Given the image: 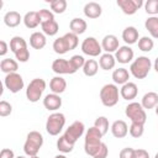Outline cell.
<instances>
[{
	"label": "cell",
	"instance_id": "1",
	"mask_svg": "<svg viewBox=\"0 0 158 158\" xmlns=\"http://www.w3.org/2000/svg\"><path fill=\"white\" fill-rule=\"evenodd\" d=\"M101 138H102V133L95 127H90L88 128L86 133H85V141H84V151L88 156L93 157L98 153V151L101 147Z\"/></svg>",
	"mask_w": 158,
	"mask_h": 158
},
{
	"label": "cell",
	"instance_id": "2",
	"mask_svg": "<svg viewBox=\"0 0 158 158\" xmlns=\"http://www.w3.org/2000/svg\"><path fill=\"white\" fill-rule=\"evenodd\" d=\"M152 68V62L146 56H139L130 65V73L136 79H144Z\"/></svg>",
	"mask_w": 158,
	"mask_h": 158
},
{
	"label": "cell",
	"instance_id": "3",
	"mask_svg": "<svg viewBox=\"0 0 158 158\" xmlns=\"http://www.w3.org/2000/svg\"><path fill=\"white\" fill-rule=\"evenodd\" d=\"M42 144H43V136L38 131H31L26 137V142L23 144V152L30 157H35L40 152Z\"/></svg>",
	"mask_w": 158,
	"mask_h": 158
},
{
	"label": "cell",
	"instance_id": "4",
	"mask_svg": "<svg viewBox=\"0 0 158 158\" xmlns=\"http://www.w3.org/2000/svg\"><path fill=\"white\" fill-rule=\"evenodd\" d=\"M118 88L116 84H105L100 89V100L104 106L112 107L118 102Z\"/></svg>",
	"mask_w": 158,
	"mask_h": 158
},
{
	"label": "cell",
	"instance_id": "5",
	"mask_svg": "<svg viewBox=\"0 0 158 158\" xmlns=\"http://www.w3.org/2000/svg\"><path fill=\"white\" fill-rule=\"evenodd\" d=\"M46 89V81L41 78L32 79L26 89V98L30 102H37Z\"/></svg>",
	"mask_w": 158,
	"mask_h": 158
},
{
	"label": "cell",
	"instance_id": "6",
	"mask_svg": "<svg viewBox=\"0 0 158 158\" xmlns=\"http://www.w3.org/2000/svg\"><path fill=\"white\" fill-rule=\"evenodd\" d=\"M65 125V116L62 112H53L47 117L46 131L51 136H57L60 133Z\"/></svg>",
	"mask_w": 158,
	"mask_h": 158
},
{
	"label": "cell",
	"instance_id": "7",
	"mask_svg": "<svg viewBox=\"0 0 158 158\" xmlns=\"http://www.w3.org/2000/svg\"><path fill=\"white\" fill-rule=\"evenodd\" d=\"M125 114L131 120V122H137V123L144 125V122L147 121L146 110L142 107V105L139 102H136V101L130 102L125 107Z\"/></svg>",
	"mask_w": 158,
	"mask_h": 158
},
{
	"label": "cell",
	"instance_id": "8",
	"mask_svg": "<svg viewBox=\"0 0 158 158\" xmlns=\"http://www.w3.org/2000/svg\"><path fill=\"white\" fill-rule=\"evenodd\" d=\"M101 51H102V47L95 37H86L81 42V52L86 56L98 57V56H101Z\"/></svg>",
	"mask_w": 158,
	"mask_h": 158
},
{
	"label": "cell",
	"instance_id": "9",
	"mask_svg": "<svg viewBox=\"0 0 158 158\" xmlns=\"http://www.w3.org/2000/svg\"><path fill=\"white\" fill-rule=\"evenodd\" d=\"M85 131V126L81 121H74L64 132V137L68 142H70L72 144H75V142L83 136Z\"/></svg>",
	"mask_w": 158,
	"mask_h": 158
},
{
	"label": "cell",
	"instance_id": "10",
	"mask_svg": "<svg viewBox=\"0 0 158 158\" xmlns=\"http://www.w3.org/2000/svg\"><path fill=\"white\" fill-rule=\"evenodd\" d=\"M4 85L6 86V89L10 91V93H19L23 89V79L22 77L19 74V73H10V74H6L5 79H4Z\"/></svg>",
	"mask_w": 158,
	"mask_h": 158
},
{
	"label": "cell",
	"instance_id": "11",
	"mask_svg": "<svg viewBox=\"0 0 158 158\" xmlns=\"http://www.w3.org/2000/svg\"><path fill=\"white\" fill-rule=\"evenodd\" d=\"M52 70L56 74H74L77 70L74 69V67L72 65V63L67 59L63 58H58L54 59L52 63Z\"/></svg>",
	"mask_w": 158,
	"mask_h": 158
},
{
	"label": "cell",
	"instance_id": "12",
	"mask_svg": "<svg viewBox=\"0 0 158 158\" xmlns=\"http://www.w3.org/2000/svg\"><path fill=\"white\" fill-rule=\"evenodd\" d=\"M142 0H117V6L126 15H133L139 7H142Z\"/></svg>",
	"mask_w": 158,
	"mask_h": 158
},
{
	"label": "cell",
	"instance_id": "13",
	"mask_svg": "<svg viewBox=\"0 0 158 158\" xmlns=\"http://www.w3.org/2000/svg\"><path fill=\"white\" fill-rule=\"evenodd\" d=\"M133 49L130 46H121L116 52H115V59L121 63V64H127L133 59Z\"/></svg>",
	"mask_w": 158,
	"mask_h": 158
},
{
	"label": "cell",
	"instance_id": "14",
	"mask_svg": "<svg viewBox=\"0 0 158 158\" xmlns=\"http://www.w3.org/2000/svg\"><path fill=\"white\" fill-rule=\"evenodd\" d=\"M101 47H102V51H105L106 53L116 52L120 48L118 38L115 35H106L101 41Z\"/></svg>",
	"mask_w": 158,
	"mask_h": 158
},
{
	"label": "cell",
	"instance_id": "15",
	"mask_svg": "<svg viewBox=\"0 0 158 158\" xmlns=\"http://www.w3.org/2000/svg\"><path fill=\"white\" fill-rule=\"evenodd\" d=\"M43 106L48 111H56L62 106V98L58 94H47L43 99Z\"/></svg>",
	"mask_w": 158,
	"mask_h": 158
},
{
	"label": "cell",
	"instance_id": "16",
	"mask_svg": "<svg viewBox=\"0 0 158 158\" xmlns=\"http://www.w3.org/2000/svg\"><path fill=\"white\" fill-rule=\"evenodd\" d=\"M138 94V88L135 83L132 81H127L126 84H123L120 89V95L122 99L125 100H133Z\"/></svg>",
	"mask_w": 158,
	"mask_h": 158
},
{
	"label": "cell",
	"instance_id": "17",
	"mask_svg": "<svg viewBox=\"0 0 158 158\" xmlns=\"http://www.w3.org/2000/svg\"><path fill=\"white\" fill-rule=\"evenodd\" d=\"M111 133L116 138H123L128 133V126L123 120H116L111 125Z\"/></svg>",
	"mask_w": 158,
	"mask_h": 158
},
{
	"label": "cell",
	"instance_id": "18",
	"mask_svg": "<svg viewBox=\"0 0 158 158\" xmlns=\"http://www.w3.org/2000/svg\"><path fill=\"white\" fill-rule=\"evenodd\" d=\"M84 15L89 19H98L100 17L101 12H102V9H101V5L95 2V1H90V2H86L85 6H84Z\"/></svg>",
	"mask_w": 158,
	"mask_h": 158
},
{
	"label": "cell",
	"instance_id": "19",
	"mask_svg": "<svg viewBox=\"0 0 158 158\" xmlns=\"http://www.w3.org/2000/svg\"><path fill=\"white\" fill-rule=\"evenodd\" d=\"M139 35H138V30L133 26H127L123 31H122V40L126 42V44H135L138 42V38Z\"/></svg>",
	"mask_w": 158,
	"mask_h": 158
},
{
	"label": "cell",
	"instance_id": "20",
	"mask_svg": "<svg viewBox=\"0 0 158 158\" xmlns=\"http://www.w3.org/2000/svg\"><path fill=\"white\" fill-rule=\"evenodd\" d=\"M49 89H51V91L53 94H58L59 95V94L64 93L65 89H67V81H65V79L62 78L60 75H57V77L52 78L51 81H49Z\"/></svg>",
	"mask_w": 158,
	"mask_h": 158
},
{
	"label": "cell",
	"instance_id": "21",
	"mask_svg": "<svg viewBox=\"0 0 158 158\" xmlns=\"http://www.w3.org/2000/svg\"><path fill=\"white\" fill-rule=\"evenodd\" d=\"M86 27H88L86 21H85V20H83V19H80V17H75V19H73V20L69 22L70 32L75 33L77 36L83 35V33L86 31Z\"/></svg>",
	"mask_w": 158,
	"mask_h": 158
},
{
	"label": "cell",
	"instance_id": "22",
	"mask_svg": "<svg viewBox=\"0 0 158 158\" xmlns=\"http://www.w3.org/2000/svg\"><path fill=\"white\" fill-rule=\"evenodd\" d=\"M128 79H130V73L126 68H118L112 72V80L114 84L116 85H123L128 81Z\"/></svg>",
	"mask_w": 158,
	"mask_h": 158
},
{
	"label": "cell",
	"instance_id": "23",
	"mask_svg": "<svg viewBox=\"0 0 158 158\" xmlns=\"http://www.w3.org/2000/svg\"><path fill=\"white\" fill-rule=\"evenodd\" d=\"M141 105L142 107L146 110V109H153L158 105V94L154 93V91H148L143 95L142 98V101H141Z\"/></svg>",
	"mask_w": 158,
	"mask_h": 158
},
{
	"label": "cell",
	"instance_id": "24",
	"mask_svg": "<svg viewBox=\"0 0 158 158\" xmlns=\"http://www.w3.org/2000/svg\"><path fill=\"white\" fill-rule=\"evenodd\" d=\"M21 21H23V19L17 11H7L4 15V22L7 27H16L21 23Z\"/></svg>",
	"mask_w": 158,
	"mask_h": 158
},
{
	"label": "cell",
	"instance_id": "25",
	"mask_svg": "<svg viewBox=\"0 0 158 158\" xmlns=\"http://www.w3.org/2000/svg\"><path fill=\"white\" fill-rule=\"evenodd\" d=\"M23 23L27 28H36L40 23V16H38V11H28L23 16Z\"/></svg>",
	"mask_w": 158,
	"mask_h": 158
},
{
	"label": "cell",
	"instance_id": "26",
	"mask_svg": "<svg viewBox=\"0 0 158 158\" xmlns=\"http://www.w3.org/2000/svg\"><path fill=\"white\" fill-rule=\"evenodd\" d=\"M46 36L42 32H33L30 36V46L35 49H42L46 46Z\"/></svg>",
	"mask_w": 158,
	"mask_h": 158
},
{
	"label": "cell",
	"instance_id": "27",
	"mask_svg": "<svg viewBox=\"0 0 158 158\" xmlns=\"http://www.w3.org/2000/svg\"><path fill=\"white\" fill-rule=\"evenodd\" d=\"M116 64V59H115V56H112L111 53H104L100 56V59H99V65L101 69L104 70H110L115 67Z\"/></svg>",
	"mask_w": 158,
	"mask_h": 158
},
{
	"label": "cell",
	"instance_id": "28",
	"mask_svg": "<svg viewBox=\"0 0 158 158\" xmlns=\"http://www.w3.org/2000/svg\"><path fill=\"white\" fill-rule=\"evenodd\" d=\"M0 69L1 72L6 73V74H10V73H16V70L19 69V64L15 59H11V58H4L1 62H0Z\"/></svg>",
	"mask_w": 158,
	"mask_h": 158
},
{
	"label": "cell",
	"instance_id": "29",
	"mask_svg": "<svg viewBox=\"0 0 158 158\" xmlns=\"http://www.w3.org/2000/svg\"><path fill=\"white\" fill-rule=\"evenodd\" d=\"M144 27L153 38H158V16H149L144 22Z\"/></svg>",
	"mask_w": 158,
	"mask_h": 158
},
{
	"label": "cell",
	"instance_id": "30",
	"mask_svg": "<svg viewBox=\"0 0 158 158\" xmlns=\"http://www.w3.org/2000/svg\"><path fill=\"white\" fill-rule=\"evenodd\" d=\"M99 70V63L95 59H88L85 60V64L83 67V73L86 77H94Z\"/></svg>",
	"mask_w": 158,
	"mask_h": 158
},
{
	"label": "cell",
	"instance_id": "31",
	"mask_svg": "<svg viewBox=\"0 0 158 158\" xmlns=\"http://www.w3.org/2000/svg\"><path fill=\"white\" fill-rule=\"evenodd\" d=\"M25 48H27V43H26V41H25L22 37L15 36V37H12V38L10 40V51H11V52L17 53L19 51L25 49Z\"/></svg>",
	"mask_w": 158,
	"mask_h": 158
},
{
	"label": "cell",
	"instance_id": "32",
	"mask_svg": "<svg viewBox=\"0 0 158 158\" xmlns=\"http://www.w3.org/2000/svg\"><path fill=\"white\" fill-rule=\"evenodd\" d=\"M41 27H42L43 33L47 35V36H54L59 31V26H58V23H57L56 20L49 21V22H46V23H41Z\"/></svg>",
	"mask_w": 158,
	"mask_h": 158
},
{
	"label": "cell",
	"instance_id": "33",
	"mask_svg": "<svg viewBox=\"0 0 158 158\" xmlns=\"http://www.w3.org/2000/svg\"><path fill=\"white\" fill-rule=\"evenodd\" d=\"M53 49H54V52L57 54H64V53H67L69 51V48L67 46V42H65V40H64L63 36L54 40V42H53Z\"/></svg>",
	"mask_w": 158,
	"mask_h": 158
},
{
	"label": "cell",
	"instance_id": "34",
	"mask_svg": "<svg viewBox=\"0 0 158 158\" xmlns=\"http://www.w3.org/2000/svg\"><path fill=\"white\" fill-rule=\"evenodd\" d=\"M154 47V42L151 37L148 36H143L138 40V48L142 51V52H151Z\"/></svg>",
	"mask_w": 158,
	"mask_h": 158
},
{
	"label": "cell",
	"instance_id": "35",
	"mask_svg": "<svg viewBox=\"0 0 158 158\" xmlns=\"http://www.w3.org/2000/svg\"><path fill=\"white\" fill-rule=\"evenodd\" d=\"M73 148H74V144L68 142L64 136H60L58 138V141H57V149L59 152H62V153H70L73 151Z\"/></svg>",
	"mask_w": 158,
	"mask_h": 158
},
{
	"label": "cell",
	"instance_id": "36",
	"mask_svg": "<svg viewBox=\"0 0 158 158\" xmlns=\"http://www.w3.org/2000/svg\"><path fill=\"white\" fill-rule=\"evenodd\" d=\"M51 10L53 14H63L67 10V1L65 0H52L49 1Z\"/></svg>",
	"mask_w": 158,
	"mask_h": 158
},
{
	"label": "cell",
	"instance_id": "37",
	"mask_svg": "<svg viewBox=\"0 0 158 158\" xmlns=\"http://www.w3.org/2000/svg\"><path fill=\"white\" fill-rule=\"evenodd\" d=\"M94 126H95V127L102 133V136H104V135H106L107 131H109V120H107L105 116H99V117L95 120Z\"/></svg>",
	"mask_w": 158,
	"mask_h": 158
},
{
	"label": "cell",
	"instance_id": "38",
	"mask_svg": "<svg viewBox=\"0 0 158 158\" xmlns=\"http://www.w3.org/2000/svg\"><path fill=\"white\" fill-rule=\"evenodd\" d=\"M65 42H67V46L69 48V51L72 49H75L78 47V43H79V40H78V36L73 32H67L65 35H63Z\"/></svg>",
	"mask_w": 158,
	"mask_h": 158
},
{
	"label": "cell",
	"instance_id": "39",
	"mask_svg": "<svg viewBox=\"0 0 158 158\" xmlns=\"http://www.w3.org/2000/svg\"><path fill=\"white\" fill-rule=\"evenodd\" d=\"M128 132L133 138H139L144 132V125L137 123V122H132L130 128H128Z\"/></svg>",
	"mask_w": 158,
	"mask_h": 158
},
{
	"label": "cell",
	"instance_id": "40",
	"mask_svg": "<svg viewBox=\"0 0 158 158\" xmlns=\"http://www.w3.org/2000/svg\"><path fill=\"white\" fill-rule=\"evenodd\" d=\"M144 10L151 16L158 15V0H147L144 2Z\"/></svg>",
	"mask_w": 158,
	"mask_h": 158
},
{
	"label": "cell",
	"instance_id": "41",
	"mask_svg": "<svg viewBox=\"0 0 158 158\" xmlns=\"http://www.w3.org/2000/svg\"><path fill=\"white\" fill-rule=\"evenodd\" d=\"M38 16H40L41 23H46V22H49V21L54 20V14L51 10H47V9H41L38 11Z\"/></svg>",
	"mask_w": 158,
	"mask_h": 158
},
{
	"label": "cell",
	"instance_id": "42",
	"mask_svg": "<svg viewBox=\"0 0 158 158\" xmlns=\"http://www.w3.org/2000/svg\"><path fill=\"white\" fill-rule=\"evenodd\" d=\"M69 62L72 63V65L74 67V69H75V70H78V69H80V68H83V67H84V64H85V59H84V57H83V56H79V54L73 56V57L69 59Z\"/></svg>",
	"mask_w": 158,
	"mask_h": 158
},
{
	"label": "cell",
	"instance_id": "43",
	"mask_svg": "<svg viewBox=\"0 0 158 158\" xmlns=\"http://www.w3.org/2000/svg\"><path fill=\"white\" fill-rule=\"evenodd\" d=\"M12 112V106L10 102L5 101V100H1L0 101V116L1 117H6L9 116L10 114Z\"/></svg>",
	"mask_w": 158,
	"mask_h": 158
},
{
	"label": "cell",
	"instance_id": "44",
	"mask_svg": "<svg viewBox=\"0 0 158 158\" xmlns=\"http://www.w3.org/2000/svg\"><path fill=\"white\" fill-rule=\"evenodd\" d=\"M15 57H16V59H17L19 62L25 63V62H27V60L30 59V52H28L27 48H25V49L19 51L17 53H15Z\"/></svg>",
	"mask_w": 158,
	"mask_h": 158
},
{
	"label": "cell",
	"instance_id": "45",
	"mask_svg": "<svg viewBox=\"0 0 158 158\" xmlns=\"http://www.w3.org/2000/svg\"><path fill=\"white\" fill-rule=\"evenodd\" d=\"M107 154H109V148H107V146H106V143H101V147H100V149L98 151V153L94 156V158H106L107 157Z\"/></svg>",
	"mask_w": 158,
	"mask_h": 158
},
{
	"label": "cell",
	"instance_id": "46",
	"mask_svg": "<svg viewBox=\"0 0 158 158\" xmlns=\"http://www.w3.org/2000/svg\"><path fill=\"white\" fill-rule=\"evenodd\" d=\"M133 153H135V149L131 148V147H126L123 149H121L120 152V158H133Z\"/></svg>",
	"mask_w": 158,
	"mask_h": 158
},
{
	"label": "cell",
	"instance_id": "47",
	"mask_svg": "<svg viewBox=\"0 0 158 158\" xmlns=\"http://www.w3.org/2000/svg\"><path fill=\"white\" fill-rule=\"evenodd\" d=\"M133 158H149V154H148V152L146 149L138 148V149H135Z\"/></svg>",
	"mask_w": 158,
	"mask_h": 158
},
{
	"label": "cell",
	"instance_id": "48",
	"mask_svg": "<svg viewBox=\"0 0 158 158\" xmlns=\"http://www.w3.org/2000/svg\"><path fill=\"white\" fill-rule=\"evenodd\" d=\"M0 158H15L14 151L10 148H4L0 152Z\"/></svg>",
	"mask_w": 158,
	"mask_h": 158
},
{
	"label": "cell",
	"instance_id": "49",
	"mask_svg": "<svg viewBox=\"0 0 158 158\" xmlns=\"http://www.w3.org/2000/svg\"><path fill=\"white\" fill-rule=\"evenodd\" d=\"M7 51H9V48H7V43H6L4 40H1V41H0V56L4 57V56L7 53Z\"/></svg>",
	"mask_w": 158,
	"mask_h": 158
},
{
	"label": "cell",
	"instance_id": "50",
	"mask_svg": "<svg viewBox=\"0 0 158 158\" xmlns=\"http://www.w3.org/2000/svg\"><path fill=\"white\" fill-rule=\"evenodd\" d=\"M153 67H154V70L158 73V57L156 58V60H154V64H153Z\"/></svg>",
	"mask_w": 158,
	"mask_h": 158
},
{
	"label": "cell",
	"instance_id": "51",
	"mask_svg": "<svg viewBox=\"0 0 158 158\" xmlns=\"http://www.w3.org/2000/svg\"><path fill=\"white\" fill-rule=\"evenodd\" d=\"M54 158H67V157H65L64 154H57V156H56Z\"/></svg>",
	"mask_w": 158,
	"mask_h": 158
},
{
	"label": "cell",
	"instance_id": "52",
	"mask_svg": "<svg viewBox=\"0 0 158 158\" xmlns=\"http://www.w3.org/2000/svg\"><path fill=\"white\" fill-rule=\"evenodd\" d=\"M154 109H156V115H157V116H158V105H157V106H156V107H154Z\"/></svg>",
	"mask_w": 158,
	"mask_h": 158
},
{
	"label": "cell",
	"instance_id": "53",
	"mask_svg": "<svg viewBox=\"0 0 158 158\" xmlns=\"http://www.w3.org/2000/svg\"><path fill=\"white\" fill-rule=\"evenodd\" d=\"M16 158H26V157H23V156H19V157H16Z\"/></svg>",
	"mask_w": 158,
	"mask_h": 158
},
{
	"label": "cell",
	"instance_id": "54",
	"mask_svg": "<svg viewBox=\"0 0 158 158\" xmlns=\"http://www.w3.org/2000/svg\"><path fill=\"white\" fill-rule=\"evenodd\" d=\"M154 158H158V152L156 153V156H154Z\"/></svg>",
	"mask_w": 158,
	"mask_h": 158
},
{
	"label": "cell",
	"instance_id": "55",
	"mask_svg": "<svg viewBox=\"0 0 158 158\" xmlns=\"http://www.w3.org/2000/svg\"><path fill=\"white\" fill-rule=\"evenodd\" d=\"M30 158H40V157H37V156H35V157H30Z\"/></svg>",
	"mask_w": 158,
	"mask_h": 158
}]
</instances>
